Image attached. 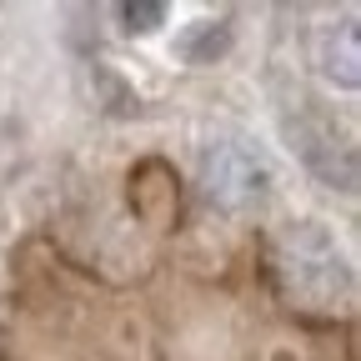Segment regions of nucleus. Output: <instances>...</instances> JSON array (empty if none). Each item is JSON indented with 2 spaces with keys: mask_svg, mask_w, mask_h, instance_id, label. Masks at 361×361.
<instances>
[{
  "mask_svg": "<svg viewBox=\"0 0 361 361\" xmlns=\"http://www.w3.org/2000/svg\"><path fill=\"white\" fill-rule=\"evenodd\" d=\"M201 191H206L211 206L231 211V216H246V211H256V206L266 201L271 171H266V161H261L251 146H241V141H216V146L201 151Z\"/></svg>",
  "mask_w": 361,
  "mask_h": 361,
  "instance_id": "f03ea898",
  "label": "nucleus"
},
{
  "mask_svg": "<svg viewBox=\"0 0 361 361\" xmlns=\"http://www.w3.org/2000/svg\"><path fill=\"white\" fill-rule=\"evenodd\" d=\"M121 20H126V30L135 35V30H156L161 20H166V6H121Z\"/></svg>",
  "mask_w": 361,
  "mask_h": 361,
  "instance_id": "39448f33",
  "label": "nucleus"
},
{
  "mask_svg": "<svg viewBox=\"0 0 361 361\" xmlns=\"http://www.w3.org/2000/svg\"><path fill=\"white\" fill-rule=\"evenodd\" d=\"M216 51H226V25L216 30V25L206 20V25H201V45H191V51H186V56H191V61H211Z\"/></svg>",
  "mask_w": 361,
  "mask_h": 361,
  "instance_id": "423d86ee",
  "label": "nucleus"
},
{
  "mask_svg": "<svg viewBox=\"0 0 361 361\" xmlns=\"http://www.w3.org/2000/svg\"><path fill=\"white\" fill-rule=\"evenodd\" d=\"M271 266H276V281L296 306L331 311L351 296V261L336 246V236L316 221L281 226L271 241Z\"/></svg>",
  "mask_w": 361,
  "mask_h": 361,
  "instance_id": "f257e3e1",
  "label": "nucleus"
},
{
  "mask_svg": "<svg viewBox=\"0 0 361 361\" xmlns=\"http://www.w3.org/2000/svg\"><path fill=\"white\" fill-rule=\"evenodd\" d=\"M316 71H322L331 85L341 90H356L361 85V35H356V16L346 11L341 20L316 30Z\"/></svg>",
  "mask_w": 361,
  "mask_h": 361,
  "instance_id": "20e7f679",
  "label": "nucleus"
},
{
  "mask_svg": "<svg viewBox=\"0 0 361 361\" xmlns=\"http://www.w3.org/2000/svg\"><path fill=\"white\" fill-rule=\"evenodd\" d=\"M286 141L331 191H356V151L346 135H336V126H326L322 116H286Z\"/></svg>",
  "mask_w": 361,
  "mask_h": 361,
  "instance_id": "7ed1b4c3",
  "label": "nucleus"
}]
</instances>
